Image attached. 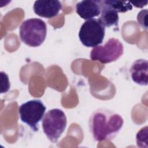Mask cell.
Returning <instances> with one entry per match:
<instances>
[{
  "mask_svg": "<svg viewBox=\"0 0 148 148\" xmlns=\"http://www.w3.org/2000/svg\"><path fill=\"white\" fill-rule=\"evenodd\" d=\"M121 116L110 110L99 109L95 111L89 120V127L94 139L102 141L112 139L123 127Z\"/></svg>",
  "mask_w": 148,
  "mask_h": 148,
  "instance_id": "cell-1",
  "label": "cell"
},
{
  "mask_svg": "<svg viewBox=\"0 0 148 148\" xmlns=\"http://www.w3.org/2000/svg\"><path fill=\"white\" fill-rule=\"evenodd\" d=\"M47 34L45 22L41 19L31 18L24 21L19 29L20 38L25 45L38 47L45 41Z\"/></svg>",
  "mask_w": 148,
  "mask_h": 148,
  "instance_id": "cell-2",
  "label": "cell"
},
{
  "mask_svg": "<svg viewBox=\"0 0 148 148\" xmlns=\"http://www.w3.org/2000/svg\"><path fill=\"white\" fill-rule=\"evenodd\" d=\"M65 114L59 109L49 110L43 116L42 128L45 134L52 142H57L66 128Z\"/></svg>",
  "mask_w": 148,
  "mask_h": 148,
  "instance_id": "cell-3",
  "label": "cell"
},
{
  "mask_svg": "<svg viewBox=\"0 0 148 148\" xmlns=\"http://www.w3.org/2000/svg\"><path fill=\"white\" fill-rule=\"evenodd\" d=\"M123 51L122 43L117 39L110 38L105 45L94 47L91 51L90 58L92 61L108 64L119 59L123 54Z\"/></svg>",
  "mask_w": 148,
  "mask_h": 148,
  "instance_id": "cell-4",
  "label": "cell"
},
{
  "mask_svg": "<svg viewBox=\"0 0 148 148\" xmlns=\"http://www.w3.org/2000/svg\"><path fill=\"white\" fill-rule=\"evenodd\" d=\"M105 28L95 18L86 20L81 26L79 38L86 47H94L103 42Z\"/></svg>",
  "mask_w": 148,
  "mask_h": 148,
  "instance_id": "cell-5",
  "label": "cell"
},
{
  "mask_svg": "<svg viewBox=\"0 0 148 148\" xmlns=\"http://www.w3.org/2000/svg\"><path fill=\"white\" fill-rule=\"evenodd\" d=\"M46 107L39 99L27 101L20 105L18 110L21 121L34 131H38V124L44 116Z\"/></svg>",
  "mask_w": 148,
  "mask_h": 148,
  "instance_id": "cell-6",
  "label": "cell"
},
{
  "mask_svg": "<svg viewBox=\"0 0 148 148\" xmlns=\"http://www.w3.org/2000/svg\"><path fill=\"white\" fill-rule=\"evenodd\" d=\"M34 11L38 16L47 18L56 16L62 9L59 1H36L34 4Z\"/></svg>",
  "mask_w": 148,
  "mask_h": 148,
  "instance_id": "cell-7",
  "label": "cell"
},
{
  "mask_svg": "<svg viewBox=\"0 0 148 148\" xmlns=\"http://www.w3.org/2000/svg\"><path fill=\"white\" fill-rule=\"evenodd\" d=\"M76 12L84 20L92 19L101 14V1L84 0L79 2L76 5Z\"/></svg>",
  "mask_w": 148,
  "mask_h": 148,
  "instance_id": "cell-8",
  "label": "cell"
},
{
  "mask_svg": "<svg viewBox=\"0 0 148 148\" xmlns=\"http://www.w3.org/2000/svg\"><path fill=\"white\" fill-rule=\"evenodd\" d=\"M132 80L138 84L147 86L148 84V62L146 60L139 59L132 64L130 68Z\"/></svg>",
  "mask_w": 148,
  "mask_h": 148,
  "instance_id": "cell-9",
  "label": "cell"
},
{
  "mask_svg": "<svg viewBox=\"0 0 148 148\" xmlns=\"http://www.w3.org/2000/svg\"><path fill=\"white\" fill-rule=\"evenodd\" d=\"M101 16L98 18V21L105 28L114 26L118 28L119 15L118 13L104 3L103 1H101Z\"/></svg>",
  "mask_w": 148,
  "mask_h": 148,
  "instance_id": "cell-10",
  "label": "cell"
},
{
  "mask_svg": "<svg viewBox=\"0 0 148 148\" xmlns=\"http://www.w3.org/2000/svg\"><path fill=\"white\" fill-rule=\"evenodd\" d=\"M104 3L115 10L117 13H125L132 9V6L130 1L117 0H106Z\"/></svg>",
  "mask_w": 148,
  "mask_h": 148,
  "instance_id": "cell-11",
  "label": "cell"
},
{
  "mask_svg": "<svg viewBox=\"0 0 148 148\" xmlns=\"http://www.w3.org/2000/svg\"><path fill=\"white\" fill-rule=\"evenodd\" d=\"M147 126L140 129L136 134V144L140 147H147Z\"/></svg>",
  "mask_w": 148,
  "mask_h": 148,
  "instance_id": "cell-12",
  "label": "cell"
},
{
  "mask_svg": "<svg viewBox=\"0 0 148 148\" xmlns=\"http://www.w3.org/2000/svg\"><path fill=\"white\" fill-rule=\"evenodd\" d=\"M147 14L148 10L147 9H143L140 10L137 16V21L140 26L144 29H147Z\"/></svg>",
  "mask_w": 148,
  "mask_h": 148,
  "instance_id": "cell-13",
  "label": "cell"
},
{
  "mask_svg": "<svg viewBox=\"0 0 148 148\" xmlns=\"http://www.w3.org/2000/svg\"><path fill=\"white\" fill-rule=\"evenodd\" d=\"M1 77L2 82L1 93L6 92L10 88V82L9 80V77L6 73L3 72H1Z\"/></svg>",
  "mask_w": 148,
  "mask_h": 148,
  "instance_id": "cell-14",
  "label": "cell"
},
{
  "mask_svg": "<svg viewBox=\"0 0 148 148\" xmlns=\"http://www.w3.org/2000/svg\"><path fill=\"white\" fill-rule=\"evenodd\" d=\"M131 3H132L134 6L139 8H142L143 6H146L147 4V1H138V2H130Z\"/></svg>",
  "mask_w": 148,
  "mask_h": 148,
  "instance_id": "cell-15",
  "label": "cell"
}]
</instances>
